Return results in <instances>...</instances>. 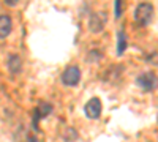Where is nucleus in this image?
<instances>
[{"mask_svg":"<svg viewBox=\"0 0 158 142\" xmlns=\"http://www.w3.org/2000/svg\"><path fill=\"white\" fill-rule=\"evenodd\" d=\"M153 6L150 3H141L138 5L136 11H135V19L141 24V25H149L153 19Z\"/></svg>","mask_w":158,"mask_h":142,"instance_id":"obj_1","label":"nucleus"},{"mask_svg":"<svg viewBox=\"0 0 158 142\" xmlns=\"http://www.w3.org/2000/svg\"><path fill=\"white\" fill-rule=\"evenodd\" d=\"M136 84L139 85V88L142 92H153L156 88V74L153 71H146L138 76Z\"/></svg>","mask_w":158,"mask_h":142,"instance_id":"obj_2","label":"nucleus"},{"mask_svg":"<svg viewBox=\"0 0 158 142\" xmlns=\"http://www.w3.org/2000/svg\"><path fill=\"white\" fill-rule=\"evenodd\" d=\"M79 81H81V70H79L77 67H74V65L68 67L67 70L62 73V82H63V85L74 87V85L79 84Z\"/></svg>","mask_w":158,"mask_h":142,"instance_id":"obj_3","label":"nucleus"},{"mask_svg":"<svg viewBox=\"0 0 158 142\" xmlns=\"http://www.w3.org/2000/svg\"><path fill=\"white\" fill-rule=\"evenodd\" d=\"M101 109H103V106H101V101H100L98 98H90V99L85 103V106H84L85 115H87L89 119H92V120H95V119L100 117Z\"/></svg>","mask_w":158,"mask_h":142,"instance_id":"obj_4","label":"nucleus"},{"mask_svg":"<svg viewBox=\"0 0 158 142\" xmlns=\"http://www.w3.org/2000/svg\"><path fill=\"white\" fill-rule=\"evenodd\" d=\"M104 24H106L104 13H94V14L90 16V21H89V29H90V32L98 33L104 29Z\"/></svg>","mask_w":158,"mask_h":142,"instance_id":"obj_5","label":"nucleus"},{"mask_svg":"<svg viewBox=\"0 0 158 142\" xmlns=\"http://www.w3.org/2000/svg\"><path fill=\"white\" fill-rule=\"evenodd\" d=\"M52 111V104H49V103H40L38 108L35 109V115H33V126H36V122H40L43 117H46V115Z\"/></svg>","mask_w":158,"mask_h":142,"instance_id":"obj_6","label":"nucleus"},{"mask_svg":"<svg viewBox=\"0 0 158 142\" xmlns=\"http://www.w3.org/2000/svg\"><path fill=\"white\" fill-rule=\"evenodd\" d=\"M11 18L8 14H0V40H3V38H6L11 32Z\"/></svg>","mask_w":158,"mask_h":142,"instance_id":"obj_7","label":"nucleus"},{"mask_svg":"<svg viewBox=\"0 0 158 142\" xmlns=\"http://www.w3.org/2000/svg\"><path fill=\"white\" fill-rule=\"evenodd\" d=\"M8 68L13 74H18L21 70H22V60L19 55H11L8 59Z\"/></svg>","mask_w":158,"mask_h":142,"instance_id":"obj_8","label":"nucleus"},{"mask_svg":"<svg viewBox=\"0 0 158 142\" xmlns=\"http://www.w3.org/2000/svg\"><path fill=\"white\" fill-rule=\"evenodd\" d=\"M127 49V35L123 30H118L117 32V55L120 57Z\"/></svg>","mask_w":158,"mask_h":142,"instance_id":"obj_9","label":"nucleus"},{"mask_svg":"<svg viewBox=\"0 0 158 142\" xmlns=\"http://www.w3.org/2000/svg\"><path fill=\"white\" fill-rule=\"evenodd\" d=\"M115 18H120V2H115Z\"/></svg>","mask_w":158,"mask_h":142,"instance_id":"obj_10","label":"nucleus"},{"mask_svg":"<svg viewBox=\"0 0 158 142\" xmlns=\"http://www.w3.org/2000/svg\"><path fill=\"white\" fill-rule=\"evenodd\" d=\"M5 3H6L8 6H15L18 2H16V0H5Z\"/></svg>","mask_w":158,"mask_h":142,"instance_id":"obj_11","label":"nucleus"},{"mask_svg":"<svg viewBox=\"0 0 158 142\" xmlns=\"http://www.w3.org/2000/svg\"><path fill=\"white\" fill-rule=\"evenodd\" d=\"M25 142H38V140H36L33 136H30V137H27V140H25Z\"/></svg>","mask_w":158,"mask_h":142,"instance_id":"obj_12","label":"nucleus"}]
</instances>
